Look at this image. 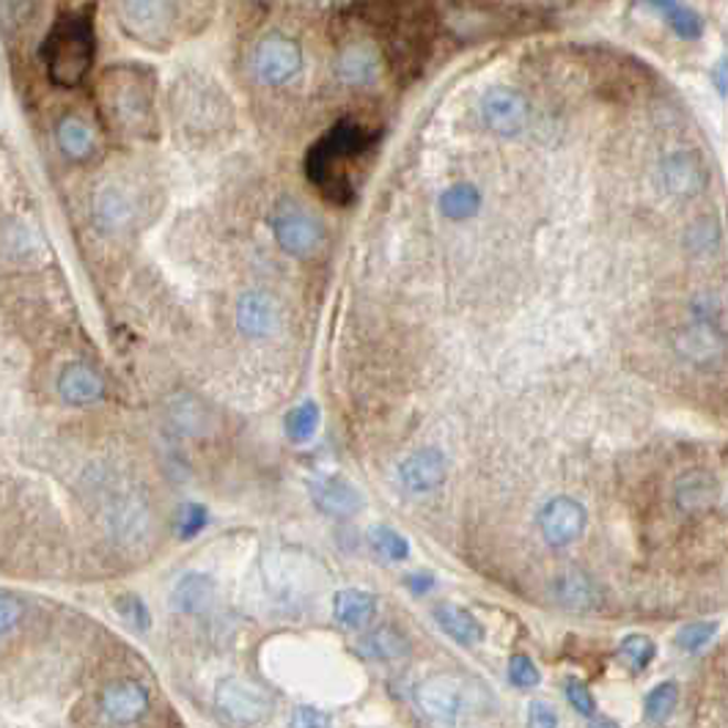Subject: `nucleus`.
<instances>
[{"mask_svg":"<svg viewBox=\"0 0 728 728\" xmlns=\"http://www.w3.org/2000/svg\"><path fill=\"white\" fill-rule=\"evenodd\" d=\"M663 179L665 188L674 196H696L707 184V173H704L701 160L693 151H674L665 157L663 162Z\"/></svg>","mask_w":728,"mask_h":728,"instance_id":"obj_16","label":"nucleus"},{"mask_svg":"<svg viewBox=\"0 0 728 728\" xmlns=\"http://www.w3.org/2000/svg\"><path fill=\"white\" fill-rule=\"evenodd\" d=\"M654 654H657V648H654L652 637L637 635V632L635 635H626L622 646H619V657H622L635 674H641V671H646L648 665H652Z\"/></svg>","mask_w":728,"mask_h":728,"instance_id":"obj_32","label":"nucleus"},{"mask_svg":"<svg viewBox=\"0 0 728 728\" xmlns=\"http://www.w3.org/2000/svg\"><path fill=\"white\" fill-rule=\"evenodd\" d=\"M525 726L528 728H558V713L547 701H530L525 713Z\"/></svg>","mask_w":728,"mask_h":728,"instance_id":"obj_40","label":"nucleus"},{"mask_svg":"<svg viewBox=\"0 0 728 728\" xmlns=\"http://www.w3.org/2000/svg\"><path fill=\"white\" fill-rule=\"evenodd\" d=\"M273 231L278 245L284 247L289 256L297 259L314 256L321 245V236H325L321 234L319 220H316L308 209L295 204V201H284V204L275 209Z\"/></svg>","mask_w":728,"mask_h":728,"instance_id":"obj_7","label":"nucleus"},{"mask_svg":"<svg viewBox=\"0 0 728 728\" xmlns=\"http://www.w3.org/2000/svg\"><path fill=\"white\" fill-rule=\"evenodd\" d=\"M22 613H25L22 602L9 591H0V637L9 635L22 622Z\"/></svg>","mask_w":728,"mask_h":728,"instance_id":"obj_39","label":"nucleus"},{"mask_svg":"<svg viewBox=\"0 0 728 728\" xmlns=\"http://www.w3.org/2000/svg\"><path fill=\"white\" fill-rule=\"evenodd\" d=\"M59 393L72 408H88L105 397V382L92 366L70 363L59 374Z\"/></svg>","mask_w":728,"mask_h":728,"instance_id":"obj_15","label":"nucleus"},{"mask_svg":"<svg viewBox=\"0 0 728 728\" xmlns=\"http://www.w3.org/2000/svg\"><path fill=\"white\" fill-rule=\"evenodd\" d=\"M509 679L511 685L520 687V690H530V687L539 685L541 674L528 654H515V657L509 660Z\"/></svg>","mask_w":728,"mask_h":728,"instance_id":"obj_36","label":"nucleus"},{"mask_svg":"<svg viewBox=\"0 0 728 728\" xmlns=\"http://www.w3.org/2000/svg\"><path fill=\"white\" fill-rule=\"evenodd\" d=\"M589 728H622V726H619L616 720H611V718H594V720H591Z\"/></svg>","mask_w":728,"mask_h":728,"instance_id":"obj_43","label":"nucleus"},{"mask_svg":"<svg viewBox=\"0 0 728 728\" xmlns=\"http://www.w3.org/2000/svg\"><path fill=\"white\" fill-rule=\"evenodd\" d=\"M113 608H116L118 616L133 626V630L146 632L151 626L149 605H146L138 594H118L116 602H113Z\"/></svg>","mask_w":728,"mask_h":728,"instance_id":"obj_33","label":"nucleus"},{"mask_svg":"<svg viewBox=\"0 0 728 728\" xmlns=\"http://www.w3.org/2000/svg\"><path fill=\"white\" fill-rule=\"evenodd\" d=\"M275 321H278V312H275V303L270 300L262 292H247L240 297V306H236V327H240L242 336L247 338H264L275 330Z\"/></svg>","mask_w":728,"mask_h":728,"instance_id":"obj_18","label":"nucleus"},{"mask_svg":"<svg viewBox=\"0 0 728 728\" xmlns=\"http://www.w3.org/2000/svg\"><path fill=\"white\" fill-rule=\"evenodd\" d=\"M449 476V462L440 449L413 451L408 460L399 465V482L410 495H429L440 489Z\"/></svg>","mask_w":728,"mask_h":728,"instance_id":"obj_13","label":"nucleus"},{"mask_svg":"<svg viewBox=\"0 0 728 728\" xmlns=\"http://www.w3.org/2000/svg\"><path fill=\"white\" fill-rule=\"evenodd\" d=\"M415 698L418 707L440 724H460V720L471 718L473 709L478 707L471 682L454 674H434L423 679L418 685Z\"/></svg>","mask_w":728,"mask_h":728,"instance_id":"obj_4","label":"nucleus"},{"mask_svg":"<svg viewBox=\"0 0 728 728\" xmlns=\"http://www.w3.org/2000/svg\"><path fill=\"white\" fill-rule=\"evenodd\" d=\"M451 22L460 25L462 39H487L511 31V14L487 0H456Z\"/></svg>","mask_w":728,"mask_h":728,"instance_id":"obj_10","label":"nucleus"},{"mask_svg":"<svg viewBox=\"0 0 728 728\" xmlns=\"http://www.w3.org/2000/svg\"><path fill=\"white\" fill-rule=\"evenodd\" d=\"M567 701L572 704L574 713L583 715V718H594L597 715V701L583 682H578V679L567 682Z\"/></svg>","mask_w":728,"mask_h":728,"instance_id":"obj_37","label":"nucleus"},{"mask_svg":"<svg viewBox=\"0 0 728 728\" xmlns=\"http://www.w3.org/2000/svg\"><path fill=\"white\" fill-rule=\"evenodd\" d=\"M124 33L146 48H166L173 36L171 0H116Z\"/></svg>","mask_w":728,"mask_h":728,"instance_id":"obj_5","label":"nucleus"},{"mask_svg":"<svg viewBox=\"0 0 728 728\" xmlns=\"http://www.w3.org/2000/svg\"><path fill=\"white\" fill-rule=\"evenodd\" d=\"M718 500V484L707 473H690L676 484V504L685 511H704Z\"/></svg>","mask_w":728,"mask_h":728,"instance_id":"obj_25","label":"nucleus"},{"mask_svg":"<svg viewBox=\"0 0 728 728\" xmlns=\"http://www.w3.org/2000/svg\"><path fill=\"white\" fill-rule=\"evenodd\" d=\"M432 585H434L432 574H423V572L408 574V589L413 591V594H426V591L432 589Z\"/></svg>","mask_w":728,"mask_h":728,"instance_id":"obj_41","label":"nucleus"},{"mask_svg":"<svg viewBox=\"0 0 728 728\" xmlns=\"http://www.w3.org/2000/svg\"><path fill=\"white\" fill-rule=\"evenodd\" d=\"M97 55V33L92 17L64 14L42 44V61L48 77L61 88H75L86 81Z\"/></svg>","mask_w":728,"mask_h":728,"instance_id":"obj_3","label":"nucleus"},{"mask_svg":"<svg viewBox=\"0 0 728 728\" xmlns=\"http://www.w3.org/2000/svg\"><path fill=\"white\" fill-rule=\"evenodd\" d=\"M358 652L374 663H397L410 654V641L393 626H377L358 641Z\"/></svg>","mask_w":728,"mask_h":728,"instance_id":"obj_22","label":"nucleus"},{"mask_svg":"<svg viewBox=\"0 0 728 728\" xmlns=\"http://www.w3.org/2000/svg\"><path fill=\"white\" fill-rule=\"evenodd\" d=\"M552 594H556L558 605L569 608V611H589V608L600 605V589L594 585V580L580 572L558 574L552 580Z\"/></svg>","mask_w":728,"mask_h":728,"instance_id":"obj_23","label":"nucleus"},{"mask_svg":"<svg viewBox=\"0 0 728 728\" xmlns=\"http://www.w3.org/2000/svg\"><path fill=\"white\" fill-rule=\"evenodd\" d=\"M643 3L654 6V9H660V11H663V14H668V11L674 9V6H679V0H643Z\"/></svg>","mask_w":728,"mask_h":728,"instance_id":"obj_42","label":"nucleus"},{"mask_svg":"<svg viewBox=\"0 0 728 728\" xmlns=\"http://www.w3.org/2000/svg\"><path fill=\"white\" fill-rule=\"evenodd\" d=\"M665 20H668L671 31L676 33V36L682 39H701L704 33V20L698 11L687 9V6H674V9L665 14Z\"/></svg>","mask_w":728,"mask_h":728,"instance_id":"obj_34","label":"nucleus"},{"mask_svg":"<svg viewBox=\"0 0 728 728\" xmlns=\"http://www.w3.org/2000/svg\"><path fill=\"white\" fill-rule=\"evenodd\" d=\"M589 511L574 498H552L539 511V534L550 547H569L583 536Z\"/></svg>","mask_w":728,"mask_h":728,"instance_id":"obj_9","label":"nucleus"},{"mask_svg":"<svg viewBox=\"0 0 728 728\" xmlns=\"http://www.w3.org/2000/svg\"><path fill=\"white\" fill-rule=\"evenodd\" d=\"M434 622H437L440 630L451 637L460 646H478L484 641V626L473 616L471 611L460 605H451V602H440L434 605L432 611Z\"/></svg>","mask_w":728,"mask_h":728,"instance_id":"obj_21","label":"nucleus"},{"mask_svg":"<svg viewBox=\"0 0 728 728\" xmlns=\"http://www.w3.org/2000/svg\"><path fill=\"white\" fill-rule=\"evenodd\" d=\"M214 597H218V583L204 572H190L173 585L171 608L184 616H201L214 605Z\"/></svg>","mask_w":728,"mask_h":728,"instance_id":"obj_17","label":"nucleus"},{"mask_svg":"<svg viewBox=\"0 0 728 728\" xmlns=\"http://www.w3.org/2000/svg\"><path fill=\"white\" fill-rule=\"evenodd\" d=\"M253 66L256 75L270 86H284L297 72L303 70V53L297 42H292L284 33H270L256 44L253 53Z\"/></svg>","mask_w":728,"mask_h":728,"instance_id":"obj_8","label":"nucleus"},{"mask_svg":"<svg viewBox=\"0 0 728 728\" xmlns=\"http://www.w3.org/2000/svg\"><path fill=\"white\" fill-rule=\"evenodd\" d=\"M99 707L110 724L133 726L149 713V690L135 679H113L103 687Z\"/></svg>","mask_w":728,"mask_h":728,"instance_id":"obj_11","label":"nucleus"},{"mask_svg":"<svg viewBox=\"0 0 728 728\" xmlns=\"http://www.w3.org/2000/svg\"><path fill=\"white\" fill-rule=\"evenodd\" d=\"M338 75L341 81L352 83V86H363V83L374 81L377 75V55L374 50L366 48V44H352L341 53L338 59Z\"/></svg>","mask_w":728,"mask_h":728,"instance_id":"obj_26","label":"nucleus"},{"mask_svg":"<svg viewBox=\"0 0 728 728\" xmlns=\"http://www.w3.org/2000/svg\"><path fill=\"white\" fill-rule=\"evenodd\" d=\"M369 541L388 561H408L410 558V541L391 525H374L369 530Z\"/></svg>","mask_w":728,"mask_h":728,"instance_id":"obj_30","label":"nucleus"},{"mask_svg":"<svg viewBox=\"0 0 728 728\" xmlns=\"http://www.w3.org/2000/svg\"><path fill=\"white\" fill-rule=\"evenodd\" d=\"M319 421H321L319 404H316V402L297 404V408H292L284 418L286 437H289L292 443H297V445L308 443V440H314L316 429H319Z\"/></svg>","mask_w":728,"mask_h":728,"instance_id":"obj_28","label":"nucleus"},{"mask_svg":"<svg viewBox=\"0 0 728 728\" xmlns=\"http://www.w3.org/2000/svg\"><path fill=\"white\" fill-rule=\"evenodd\" d=\"M289 728H333V718L325 709L312 707V704H300V707L292 713Z\"/></svg>","mask_w":728,"mask_h":728,"instance_id":"obj_38","label":"nucleus"},{"mask_svg":"<svg viewBox=\"0 0 728 728\" xmlns=\"http://www.w3.org/2000/svg\"><path fill=\"white\" fill-rule=\"evenodd\" d=\"M312 500L321 515L338 517V520L355 517L363 509V495L344 476H321L312 482Z\"/></svg>","mask_w":728,"mask_h":728,"instance_id":"obj_14","label":"nucleus"},{"mask_svg":"<svg viewBox=\"0 0 728 728\" xmlns=\"http://www.w3.org/2000/svg\"><path fill=\"white\" fill-rule=\"evenodd\" d=\"M679 349L693 360V363H713L715 358L724 355V336H720V327L715 325V319H709V314H701L696 325L687 327V333L679 341Z\"/></svg>","mask_w":728,"mask_h":728,"instance_id":"obj_19","label":"nucleus"},{"mask_svg":"<svg viewBox=\"0 0 728 728\" xmlns=\"http://www.w3.org/2000/svg\"><path fill=\"white\" fill-rule=\"evenodd\" d=\"M482 118L495 135L515 138L528 124V103L511 88H489L482 97Z\"/></svg>","mask_w":728,"mask_h":728,"instance_id":"obj_12","label":"nucleus"},{"mask_svg":"<svg viewBox=\"0 0 728 728\" xmlns=\"http://www.w3.org/2000/svg\"><path fill=\"white\" fill-rule=\"evenodd\" d=\"M209 525V509L204 504H182L177 509V517H173V528H177V536L182 541H193L196 536H201Z\"/></svg>","mask_w":728,"mask_h":728,"instance_id":"obj_31","label":"nucleus"},{"mask_svg":"<svg viewBox=\"0 0 728 728\" xmlns=\"http://www.w3.org/2000/svg\"><path fill=\"white\" fill-rule=\"evenodd\" d=\"M440 209L449 220H467L482 209V193L476 184L460 182L440 196Z\"/></svg>","mask_w":728,"mask_h":728,"instance_id":"obj_27","label":"nucleus"},{"mask_svg":"<svg viewBox=\"0 0 728 728\" xmlns=\"http://www.w3.org/2000/svg\"><path fill=\"white\" fill-rule=\"evenodd\" d=\"M715 632H718V624L715 622H693V624L682 626L679 635H676V646H679V652L696 654V652H701L709 641H713Z\"/></svg>","mask_w":728,"mask_h":728,"instance_id":"obj_35","label":"nucleus"},{"mask_svg":"<svg viewBox=\"0 0 728 728\" xmlns=\"http://www.w3.org/2000/svg\"><path fill=\"white\" fill-rule=\"evenodd\" d=\"M59 146L70 160H86L97 146V135L88 127L86 118L81 116H66L59 124Z\"/></svg>","mask_w":728,"mask_h":728,"instance_id":"obj_24","label":"nucleus"},{"mask_svg":"<svg viewBox=\"0 0 728 728\" xmlns=\"http://www.w3.org/2000/svg\"><path fill=\"white\" fill-rule=\"evenodd\" d=\"M676 704H679V687H676V682H660V685L652 687V690L646 693V698H643V715H646L648 724L663 726L665 720L674 715Z\"/></svg>","mask_w":728,"mask_h":728,"instance_id":"obj_29","label":"nucleus"},{"mask_svg":"<svg viewBox=\"0 0 728 728\" xmlns=\"http://www.w3.org/2000/svg\"><path fill=\"white\" fill-rule=\"evenodd\" d=\"M105 116L118 133L133 138H149L155 133V86L151 75L140 66L118 64L103 75L99 86Z\"/></svg>","mask_w":728,"mask_h":728,"instance_id":"obj_2","label":"nucleus"},{"mask_svg":"<svg viewBox=\"0 0 728 728\" xmlns=\"http://www.w3.org/2000/svg\"><path fill=\"white\" fill-rule=\"evenodd\" d=\"M374 135L363 127V124L344 118V122L333 124L327 135L308 149L306 155V173L312 184L325 196L330 204H349L355 196L352 182H349L347 166L358 160L363 151L371 149Z\"/></svg>","mask_w":728,"mask_h":728,"instance_id":"obj_1","label":"nucleus"},{"mask_svg":"<svg viewBox=\"0 0 728 728\" xmlns=\"http://www.w3.org/2000/svg\"><path fill=\"white\" fill-rule=\"evenodd\" d=\"M377 616V597L363 589H341L333 597V619L344 630H360Z\"/></svg>","mask_w":728,"mask_h":728,"instance_id":"obj_20","label":"nucleus"},{"mask_svg":"<svg viewBox=\"0 0 728 728\" xmlns=\"http://www.w3.org/2000/svg\"><path fill=\"white\" fill-rule=\"evenodd\" d=\"M214 704L236 726H262L273 715V701L262 687L240 676H225L214 687Z\"/></svg>","mask_w":728,"mask_h":728,"instance_id":"obj_6","label":"nucleus"}]
</instances>
